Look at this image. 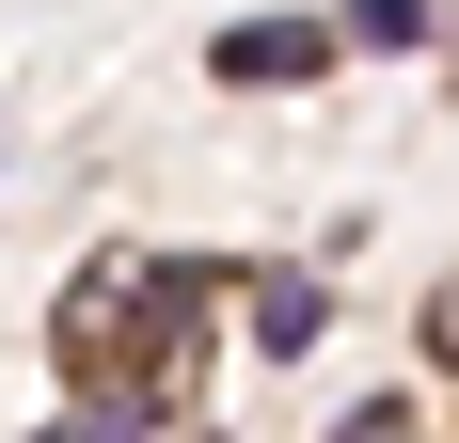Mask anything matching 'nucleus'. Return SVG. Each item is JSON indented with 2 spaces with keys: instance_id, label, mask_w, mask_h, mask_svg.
I'll list each match as a JSON object with an SVG mask.
<instances>
[{
  "instance_id": "obj_4",
  "label": "nucleus",
  "mask_w": 459,
  "mask_h": 443,
  "mask_svg": "<svg viewBox=\"0 0 459 443\" xmlns=\"http://www.w3.org/2000/svg\"><path fill=\"white\" fill-rule=\"evenodd\" d=\"M333 443H412V428H396V412H349V428H333Z\"/></svg>"
},
{
  "instance_id": "obj_1",
  "label": "nucleus",
  "mask_w": 459,
  "mask_h": 443,
  "mask_svg": "<svg viewBox=\"0 0 459 443\" xmlns=\"http://www.w3.org/2000/svg\"><path fill=\"white\" fill-rule=\"evenodd\" d=\"M206 80H254V95H285V80H333V32H317V16H238V32L206 48Z\"/></svg>"
},
{
  "instance_id": "obj_5",
  "label": "nucleus",
  "mask_w": 459,
  "mask_h": 443,
  "mask_svg": "<svg viewBox=\"0 0 459 443\" xmlns=\"http://www.w3.org/2000/svg\"><path fill=\"white\" fill-rule=\"evenodd\" d=\"M428 333H444V364H459V269H444V301H428Z\"/></svg>"
},
{
  "instance_id": "obj_3",
  "label": "nucleus",
  "mask_w": 459,
  "mask_h": 443,
  "mask_svg": "<svg viewBox=\"0 0 459 443\" xmlns=\"http://www.w3.org/2000/svg\"><path fill=\"white\" fill-rule=\"evenodd\" d=\"M32 443H143V412H127V396H95V412H64V428H32Z\"/></svg>"
},
{
  "instance_id": "obj_2",
  "label": "nucleus",
  "mask_w": 459,
  "mask_h": 443,
  "mask_svg": "<svg viewBox=\"0 0 459 443\" xmlns=\"http://www.w3.org/2000/svg\"><path fill=\"white\" fill-rule=\"evenodd\" d=\"M254 333H270V349H317V333H333V301H317V285H301V269H285L270 301H254Z\"/></svg>"
}]
</instances>
